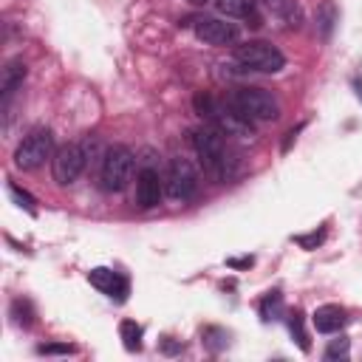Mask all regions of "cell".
Instances as JSON below:
<instances>
[{"mask_svg":"<svg viewBox=\"0 0 362 362\" xmlns=\"http://www.w3.org/2000/svg\"><path fill=\"white\" fill-rule=\"evenodd\" d=\"M337 23H339V11H337L334 0H322V3L317 6V14H314V28H317V34H320L322 40H328V37L334 34Z\"/></svg>","mask_w":362,"mask_h":362,"instance_id":"cell-15","label":"cell"},{"mask_svg":"<svg viewBox=\"0 0 362 362\" xmlns=\"http://www.w3.org/2000/svg\"><path fill=\"white\" fill-rule=\"evenodd\" d=\"M322 240H325V229H314L308 235H294V243L303 246V249H317Z\"/></svg>","mask_w":362,"mask_h":362,"instance_id":"cell-25","label":"cell"},{"mask_svg":"<svg viewBox=\"0 0 362 362\" xmlns=\"http://www.w3.org/2000/svg\"><path fill=\"white\" fill-rule=\"evenodd\" d=\"M11 317H14V322L23 325V328L34 325V305H31V300L17 297V300L11 303Z\"/></svg>","mask_w":362,"mask_h":362,"instance_id":"cell-21","label":"cell"},{"mask_svg":"<svg viewBox=\"0 0 362 362\" xmlns=\"http://www.w3.org/2000/svg\"><path fill=\"white\" fill-rule=\"evenodd\" d=\"M161 348H164V354H178V351H181V342H173V339H164V345H161Z\"/></svg>","mask_w":362,"mask_h":362,"instance_id":"cell-27","label":"cell"},{"mask_svg":"<svg viewBox=\"0 0 362 362\" xmlns=\"http://www.w3.org/2000/svg\"><path fill=\"white\" fill-rule=\"evenodd\" d=\"M311 322L320 334H337L342 325H345V311L339 305H320L314 314H311Z\"/></svg>","mask_w":362,"mask_h":362,"instance_id":"cell-14","label":"cell"},{"mask_svg":"<svg viewBox=\"0 0 362 362\" xmlns=\"http://www.w3.org/2000/svg\"><path fill=\"white\" fill-rule=\"evenodd\" d=\"M266 3H269V6H272V3H274V0H266Z\"/></svg>","mask_w":362,"mask_h":362,"instance_id":"cell-31","label":"cell"},{"mask_svg":"<svg viewBox=\"0 0 362 362\" xmlns=\"http://www.w3.org/2000/svg\"><path fill=\"white\" fill-rule=\"evenodd\" d=\"M303 130V124H297V127H291L288 133H286V139H283V153H288V147H291V141L297 139V133Z\"/></svg>","mask_w":362,"mask_h":362,"instance_id":"cell-26","label":"cell"},{"mask_svg":"<svg viewBox=\"0 0 362 362\" xmlns=\"http://www.w3.org/2000/svg\"><path fill=\"white\" fill-rule=\"evenodd\" d=\"M192 105H195V113H198L204 122L215 124L223 136H235V139H240V141H252V139H255L252 122L243 119V116H238V113L229 107V102H218V99L209 96V93H198V96L192 99Z\"/></svg>","mask_w":362,"mask_h":362,"instance_id":"cell-2","label":"cell"},{"mask_svg":"<svg viewBox=\"0 0 362 362\" xmlns=\"http://www.w3.org/2000/svg\"><path fill=\"white\" fill-rule=\"evenodd\" d=\"M85 164H88V158H85L82 144L71 141V144H62V147L54 150V156H51V175H54V181L59 187H68V184H74L82 175Z\"/></svg>","mask_w":362,"mask_h":362,"instance_id":"cell-8","label":"cell"},{"mask_svg":"<svg viewBox=\"0 0 362 362\" xmlns=\"http://www.w3.org/2000/svg\"><path fill=\"white\" fill-rule=\"evenodd\" d=\"M235 62H240L246 71H257V74H280L286 68V57L277 45H272L269 40H249L235 45L232 51Z\"/></svg>","mask_w":362,"mask_h":362,"instance_id":"cell-5","label":"cell"},{"mask_svg":"<svg viewBox=\"0 0 362 362\" xmlns=\"http://www.w3.org/2000/svg\"><path fill=\"white\" fill-rule=\"evenodd\" d=\"M226 102H229V107H232L238 116H243V119H249V122H274V119L280 116L277 99H274L269 90H263V88H252V85L235 88V90L226 96Z\"/></svg>","mask_w":362,"mask_h":362,"instance_id":"cell-3","label":"cell"},{"mask_svg":"<svg viewBox=\"0 0 362 362\" xmlns=\"http://www.w3.org/2000/svg\"><path fill=\"white\" fill-rule=\"evenodd\" d=\"M348 354H351V339L348 337H337L325 348V359H331V362L334 359H348Z\"/></svg>","mask_w":362,"mask_h":362,"instance_id":"cell-23","label":"cell"},{"mask_svg":"<svg viewBox=\"0 0 362 362\" xmlns=\"http://www.w3.org/2000/svg\"><path fill=\"white\" fill-rule=\"evenodd\" d=\"M37 354L40 356H68V354H74V345H68V342H45V345H37Z\"/></svg>","mask_w":362,"mask_h":362,"instance_id":"cell-24","label":"cell"},{"mask_svg":"<svg viewBox=\"0 0 362 362\" xmlns=\"http://www.w3.org/2000/svg\"><path fill=\"white\" fill-rule=\"evenodd\" d=\"M54 156V133L48 127H34L23 136V141L14 150V164L20 170H37L45 164V158Z\"/></svg>","mask_w":362,"mask_h":362,"instance_id":"cell-6","label":"cell"},{"mask_svg":"<svg viewBox=\"0 0 362 362\" xmlns=\"http://www.w3.org/2000/svg\"><path fill=\"white\" fill-rule=\"evenodd\" d=\"M181 25H192L195 37L206 45H235L240 37V28L226 17H198V20H184Z\"/></svg>","mask_w":362,"mask_h":362,"instance_id":"cell-9","label":"cell"},{"mask_svg":"<svg viewBox=\"0 0 362 362\" xmlns=\"http://www.w3.org/2000/svg\"><path fill=\"white\" fill-rule=\"evenodd\" d=\"M119 337H122V345H124L130 354L141 351V325H136L133 320H122V325H119Z\"/></svg>","mask_w":362,"mask_h":362,"instance_id":"cell-19","label":"cell"},{"mask_svg":"<svg viewBox=\"0 0 362 362\" xmlns=\"http://www.w3.org/2000/svg\"><path fill=\"white\" fill-rule=\"evenodd\" d=\"M6 189H8V195H11V201L20 206V209H25V212H31V215H37V201H34V195L28 192V189H23V187H17L14 181H6Z\"/></svg>","mask_w":362,"mask_h":362,"instance_id":"cell-20","label":"cell"},{"mask_svg":"<svg viewBox=\"0 0 362 362\" xmlns=\"http://www.w3.org/2000/svg\"><path fill=\"white\" fill-rule=\"evenodd\" d=\"M164 192L181 204H187L198 195V173L187 158H170V164L164 170Z\"/></svg>","mask_w":362,"mask_h":362,"instance_id":"cell-7","label":"cell"},{"mask_svg":"<svg viewBox=\"0 0 362 362\" xmlns=\"http://www.w3.org/2000/svg\"><path fill=\"white\" fill-rule=\"evenodd\" d=\"M25 62L23 59H8L6 65H3V71H0V96H3V102H8L14 93H17V88L23 85V79H25Z\"/></svg>","mask_w":362,"mask_h":362,"instance_id":"cell-13","label":"cell"},{"mask_svg":"<svg viewBox=\"0 0 362 362\" xmlns=\"http://www.w3.org/2000/svg\"><path fill=\"white\" fill-rule=\"evenodd\" d=\"M215 3V8L229 20H246L252 28H257L260 25V14H257V8H255V0H212Z\"/></svg>","mask_w":362,"mask_h":362,"instance_id":"cell-12","label":"cell"},{"mask_svg":"<svg viewBox=\"0 0 362 362\" xmlns=\"http://www.w3.org/2000/svg\"><path fill=\"white\" fill-rule=\"evenodd\" d=\"M283 314H286L283 294L280 291H269L260 300V317H263V322H277V320H283Z\"/></svg>","mask_w":362,"mask_h":362,"instance_id":"cell-16","label":"cell"},{"mask_svg":"<svg viewBox=\"0 0 362 362\" xmlns=\"http://www.w3.org/2000/svg\"><path fill=\"white\" fill-rule=\"evenodd\" d=\"M136 167V156L127 144H110L99 164V184L105 192H122L130 184Z\"/></svg>","mask_w":362,"mask_h":362,"instance_id":"cell-4","label":"cell"},{"mask_svg":"<svg viewBox=\"0 0 362 362\" xmlns=\"http://www.w3.org/2000/svg\"><path fill=\"white\" fill-rule=\"evenodd\" d=\"M272 6L277 8V14L286 23V28H300L303 25V6L297 0H274Z\"/></svg>","mask_w":362,"mask_h":362,"instance_id":"cell-17","label":"cell"},{"mask_svg":"<svg viewBox=\"0 0 362 362\" xmlns=\"http://www.w3.org/2000/svg\"><path fill=\"white\" fill-rule=\"evenodd\" d=\"M232 269H243V266H252V257H240V260H226Z\"/></svg>","mask_w":362,"mask_h":362,"instance_id":"cell-28","label":"cell"},{"mask_svg":"<svg viewBox=\"0 0 362 362\" xmlns=\"http://www.w3.org/2000/svg\"><path fill=\"white\" fill-rule=\"evenodd\" d=\"M201 345H204L209 354H221V351L229 345V334H226L223 328H218V325H206V328L201 331Z\"/></svg>","mask_w":362,"mask_h":362,"instance_id":"cell-18","label":"cell"},{"mask_svg":"<svg viewBox=\"0 0 362 362\" xmlns=\"http://www.w3.org/2000/svg\"><path fill=\"white\" fill-rule=\"evenodd\" d=\"M192 147H195V156H198L204 173L212 181H221L223 184V181L235 178L238 161H235V156L226 147V136L215 124L204 122L198 130H192Z\"/></svg>","mask_w":362,"mask_h":362,"instance_id":"cell-1","label":"cell"},{"mask_svg":"<svg viewBox=\"0 0 362 362\" xmlns=\"http://www.w3.org/2000/svg\"><path fill=\"white\" fill-rule=\"evenodd\" d=\"M161 195H164V175H158L156 167H141L136 175V206L153 209L158 206Z\"/></svg>","mask_w":362,"mask_h":362,"instance_id":"cell-10","label":"cell"},{"mask_svg":"<svg viewBox=\"0 0 362 362\" xmlns=\"http://www.w3.org/2000/svg\"><path fill=\"white\" fill-rule=\"evenodd\" d=\"M354 90H356V99L362 102V79H354Z\"/></svg>","mask_w":362,"mask_h":362,"instance_id":"cell-29","label":"cell"},{"mask_svg":"<svg viewBox=\"0 0 362 362\" xmlns=\"http://www.w3.org/2000/svg\"><path fill=\"white\" fill-rule=\"evenodd\" d=\"M88 283H90L93 288H99L102 294H107L110 300H116V303H124L127 294H130V283H127V277H122L119 272L105 269V266L90 269V272H88Z\"/></svg>","mask_w":362,"mask_h":362,"instance_id":"cell-11","label":"cell"},{"mask_svg":"<svg viewBox=\"0 0 362 362\" xmlns=\"http://www.w3.org/2000/svg\"><path fill=\"white\" fill-rule=\"evenodd\" d=\"M187 3H189V6H206L209 0H187Z\"/></svg>","mask_w":362,"mask_h":362,"instance_id":"cell-30","label":"cell"},{"mask_svg":"<svg viewBox=\"0 0 362 362\" xmlns=\"http://www.w3.org/2000/svg\"><path fill=\"white\" fill-rule=\"evenodd\" d=\"M288 331L294 337V342L300 345V351H311V342H308V334H305V322H303V314H291L288 317Z\"/></svg>","mask_w":362,"mask_h":362,"instance_id":"cell-22","label":"cell"}]
</instances>
